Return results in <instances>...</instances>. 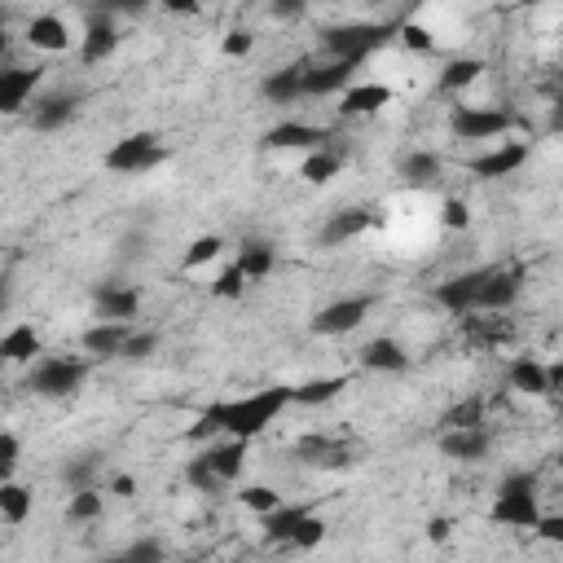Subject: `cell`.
Segmentation results:
<instances>
[{
	"label": "cell",
	"instance_id": "cell-1",
	"mask_svg": "<svg viewBox=\"0 0 563 563\" xmlns=\"http://www.w3.org/2000/svg\"><path fill=\"white\" fill-rule=\"evenodd\" d=\"M291 405V388H260V392H252V396H234V401H216V405H207L203 414H198V423L189 427V440H203V436H216V431H224L230 440H256V436H265L273 423H278V414Z\"/></svg>",
	"mask_w": 563,
	"mask_h": 563
},
{
	"label": "cell",
	"instance_id": "cell-2",
	"mask_svg": "<svg viewBox=\"0 0 563 563\" xmlns=\"http://www.w3.org/2000/svg\"><path fill=\"white\" fill-rule=\"evenodd\" d=\"M489 519L502 524V528H524L533 533L537 519H541V502H537V480L528 472H515L498 485V498L489 506Z\"/></svg>",
	"mask_w": 563,
	"mask_h": 563
},
{
	"label": "cell",
	"instance_id": "cell-3",
	"mask_svg": "<svg viewBox=\"0 0 563 563\" xmlns=\"http://www.w3.org/2000/svg\"><path fill=\"white\" fill-rule=\"evenodd\" d=\"M163 159H168V150H163V142L155 133H128V137H120L115 146L106 150V168L120 172V176H146Z\"/></svg>",
	"mask_w": 563,
	"mask_h": 563
},
{
	"label": "cell",
	"instance_id": "cell-4",
	"mask_svg": "<svg viewBox=\"0 0 563 563\" xmlns=\"http://www.w3.org/2000/svg\"><path fill=\"white\" fill-rule=\"evenodd\" d=\"M511 110L502 106H454V115H449V128H454L458 142H485L493 146L502 133H511Z\"/></svg>",
	"mask_w": 563,
	"mask_h": 563
},
{
	"label": "cell",
	"instance_id": "cell-5",
	"mask_svg": "<svg viewBox=\"0 0 563 563\" xmlns=\"http://www.w3.org/2000/svg\"><path fill=\"white\" fill-rule=\"evenodd\" d=\"M84 379H88V362H84V357H40L36 370H32V379H27V388H32L36 396L62 401V396H71Z\"/></svg>",
	"mask_w": 563,
	"mask_h": 563
},
{
	"label": "cell",
	"instance_id": "cell-6",
	"mask_svg": "<svg viewBox=\"0 0 563 563\" xmlns=\"http://www.w3.org/2000/svg\"><path fill=\"white\" fill-rule=\"evenodd\" d=\"M396 36V27H379V23H353V27H334L326 32V49L340 58V62H353L362 66L375 49H383L388 40Z\"/></svg>",
	"mask_w": 563,
	"mask_h": 563
},
{
	"label": "cell",
	"instance_id": "cell-7",
	"mask_svg": "<svg viewBox=\"0 0 563 563\" xmlns=\"http://www.w3.org/2000/svg\"><path fill=\"white\" fill-rule=\"evenodd\" d=\"M524 163H528V142H498V146H489L485 155L467 159V172L480 176V181H506V176H515Z\"/></svg>",
	"mask_w": 563,
	"mask_h": 563
},
{
	"label": "cell",
	"instance_id": "cell-8",
	"mask_svg": "<svg viewBox=\"0 0 563 563\" xmlns=\"http://www.w3.org/2000/svg\"><path fill=\"white\" fill-rule=\"evenodd\" d=\"M370 308H375V299L370 295H348V299H334V304H326L317 317H313V330L317 334H353L366 317H370Z\"/></svg>",
	"mask_w": 563,
	"mask_h": 563
},
{
	"label": "cell",
	"instance_id": "cell-9",
	"mask_svg": "<svg viewBox=\"0 0 563 563\" xmlns=\"http://www.w3.org/2000/svg\"><path fill=\"white\" fill-rule=\"evenodd\" d=\"M40 84H45L40 66H0V115H23Z\"/></svg>",
	"mask_w": 563,
	"mask_h": 563
},
{
	"label": "cell",
	"instance_id": "cell-10",
	"mask_svg": "<svg viewBox=\"0 0 563 563\" xmlns=\"http://www.w3.org/2000/svg\"><path fill=\"white\" fill-rule=\"evenodd\" d=\"M392 88L388 84H379V79H353L344 93H340V110L348 120H370V115H379V110H388L392 106Z\"/></svg>",
	"mask_w": 563,
	"mask_h": 563
},
{
	"label": "cell",
	"instance_id": "cell-11",
	"mask_svg": "<svg viewBox=\"0 0 563 563\" xmlns=\"http://www.w3.org/2000/svg\"><path fill=\"white\" fill-rule=\"evenodd\" d=\"M480 286H485V269H472V273H458V278H444L436 286V304L454 317H472L476 304H480Z\"/></svg>",
	"mask_w": 563,
	"mask_h": 563
},
{
	"label": "cell",
	"instance_id": "cell-12",
	"mask_svg": "<svg viewBox=\"0 0 563 563\" xmlns=\"http://www.w3.org/2000/svg\"><path fill=\"white\" fill-rule=\"evenodd\" d=\"M198 463L211 472L216 485H234L243 472H247V440H220V444H207Z\"/></svg>",
	"mask_w": 563,
	"mask_h": 563
},
{
	"label": "cell",
	"instance_id": "cell-13",
	"mask_svg": "<svg viewBox=\"0 0 563 563\" xmlns=\"http://www.w3.org/2000/svg\"><path fill=\"white\" fill-rule=\"evenodd\" d=\"M524 291V278L515 269H485V286H480V304L476 313H506Z\"/></svg>",
	"mask_w": 563,
	"mask_h": 563
},
{
	"label": "cell",
	"instance_id": "cell-14",
	"mask_svg": "<svg viewBox=\"0 0 563 563\" xmlns=\"http://www.w3.org/2000/svg\"><path fill=\"white\" fill-rule=\"evenodd\" d=\"M40 353H45V340L32 321H19L0 334V357H5V366H36Z\"/></svg>",
	"mask_w": 563,
	"mask_h": 563
},
{
	"label": "cell",
	"instance_id": "cell-15",
	"mask_svg": "<svg viewBox=\"0 0 563 563\" xmlns=\"http://www.w3.org/2000/svg\"><path fill=\"white\" fill-rule=\"evenodd\" d=\"M493 449V431L489 427H467V431H444L440 436V454L454 463H480Z\"/></svg>",
	"mask_w": 563,
	"mask_h": 563
},
{
	"label": "cell",
	"instance_id": "cell-16",
	"mask_svg": "<svg viewBox=\"0 0 563 563\" xmlns=\"http://www.w3.org/2000/svg\"><path fill=\"white\" fill-rule=\"evenodd\" d=\"M75 110H79V93L62 88V93H49V97L36 101L32 124H36V133H58V128H66L75 120Z\"/></svg>",
	"mask_w": 563,
	"mask_h": 563
},
{
	"label": "cell",
	"instance_id": "cell-17",
	"mask_svg": "<svg viewBox=\"0 0 563 563\" xmlns=\"http://www.w3.org/2000/svg\"><path fill=\"white\" fill-rule=\"evenodd\" d=\"M97 313H101V321H120V326H128V321L142 313V291H137V286L110 282V286L97 291Z\"/></svg>",
	"mask_w": 563,
	"mask_h": 563
},
{
	"label": "cell",
	"instance_id": "cell-18",
	"mask_svg": "<svg viewBox=\"0 0 563 563\" xmlns=\"http://www.w3.org/2000/svg\"><path fill=\"white\" fill-rule=\"evenodd\" d=\"M353 62H326V66H304V97H330V93H344L353 84Z\"/></svg>",
	"mask_w": 563,
	"mask_h": 563
},
{
	"label": "cell",
	"instance_id": "cell-19",
	"mask_svg": "<svg viewBox=\"0 0 563 563\" xmlns=\"http://www.w3.org/2000/svg\"><path fill=\"white\" fill-rule=\"evenodd\" d=\"M265 146L269 150H321L326 146V133L313 128V124H299V120H282L278 128L265 133Z\"/></svg>",
	"mask_w": 563,
	"mask_h": 563
},
{
	"label": "cell",
	"instance_id": "cell-20",
	"mask_svg": "<svg viewBox=\"0 0 563 563\" xmlns=\"http://www.w3.org/2000/svg\"><path fill=\"white\" fill-rule=\"evenodd\" d=\"M362 366L366 370H379V375H401L409 370V353L401 340H388V334H379V340H370L362 348Z\"/></svg>",
	"mask_w": 563,
	"mask_h": 563
},
{
	"label": "cell",
	"instance_id": "cell-21",
	"mask_svg": "<svg viewBox=\"0 0 563 563\" xmlns=\"http://www.w3.org/2000/svg\"><path fill=\"white\" fill-rule=\"evenodd\" d=\"M115 49H120L115 23H110V19H93L88 32H84V40H79V62H84V66H97V62H106Z\"/></svg>",
	"mask_w": 563,
	"mask_h": 563
},
{
	"label": "cell",
	"instance_id": "cell-22",
	"mask_svg": "<svg viewBox=\"0 0 563 563\" xmlns=\"http://www.w3.org/2000/svg\"><path fill=\"white\" fill-rule=\"evenodd\" d=\"M370 211L366 207H348V211H334L330 220H326V230H321V243L326 247H344V243H353L357 234H366L370 230Z\"/></svg>",
	"mask_w": 563,
	"mask_h": 563
},
{
	"label": "cell",
	"instance_id": "cell-23",
	"mask_svg": "<svg viewBox=\"0 0 563 563\" xmlns=\"http://www.w3.org/2000/svg\"><path fill=\"white\" fill-rule=\"evenodd\" d=\"M27 45L40 53H62V49H71V27L58 14H36L27 23Z\"/></svg>",
	"mask_w": 563,
	"mask_h": 563
},
{
	"label": "cell",
	"instance_id": "cell-24",
	"mask_svg": "<svg viewBox=\"0 0 563 563\" xmlns=\"http://www.w3.org/2000/svg\"><path fill=\"white\" fill-rule=\"evenodd\" d=\"M506 383L511 392H524V396H550V366H541L537 357H519L511 362Z\"/></svg>",
	"mask_w": 563,
	"mask_h": 563
},
{
	"label": "cell",
	"instance_id": "cell-25",
	"mask_svg": "<svg viewBox=\"0 0 563 563\" xmlns=\"http://www.w3.org/2000/svg\"><path fill=\"white\" fill-rule=\"evenodd\" d=\"M128 326H120V321H97V326H88L84 330V353H93V357H120V348H124V340H128Z\"/></svg>",
	"mask_w": 563,
	"mask_h": 563
},
{
	"label": "cell",
	"instance_id": "cell-26",
	"mask_svg": "<svg viewBox=\"0 0 563 563\" xmlns=\"http://www.w3.org/2000/svg\"><path fill=\"white\" fill-rule=\"evenodd\" d=\"M344 388H348V375H321L291 388V405H330L334 396H344Z\"/></svg>",
	"mask_w": 563,
	"mask_h": 563
},
{
	"label": "cell",
	"instance_id": "cell-27",
	"mask_svg": "<svg viewBox=\"0 0 563 563\" xmlns=\"http://www.w3.org/2000/svg\"><path fill=\"white\" fill-rule=\"evenodd\" d=\"M265 97H269L273 106H291V101H299V97H304V62L273 71V75L265 79Z\"/></svg>",
	"mask_w": 563,
	"mask_h": 563
},
{
	"label": "cell",
	"instance_id": "cell-28",
	"mask_svg": "<svg viewBox=\"0 0 563 563\" xmlns=\"http://www.w3.org/2000/svg\"><path fill=\"white\" fill-rule=\"evenodd\" d=\"M440 423H444V431L485 427V423H489V401H485V396H467V401H458V405H449Z\"/></svg>",
	"mask_w": 563,
	"mask_h": 563
},
{
	"label": "cell",
	"instance_id": "cell-29",
	"mask_svg": "<svg viewBox=\"0 0 563 563\" xmlns=\"http://www.w3.org/2000/svg\"><path fill=\"white\" fill-rule=\"evenodd\" d=\"M340 168H344V159L334 155L330 146H321V150H308V155H304L299 176H304L308 185H330L334 176H340Z\"/></svg>",
	"mask_w": 563,
	"mask_h": 563
},
{
	"label": "cell",
	"instance_id": "cell-30",
	"mask_svg": "<svg viewBox=\"0 0 563 563\" xmlns=\"http://www.w3.org/2000/svg\"><path fill=\"white\" fill-rule=\"evenodd\" d=\"M32 506H36V498H32L27 485H19V480L0 485V519H5V524H27Z\"/></svg>",
	"mask_w": 563,
	"mask_h": 563
},
{
	"label": "cell",
	"instance_id": "cell-31",
	"mask_svg": "<svg viewBox=\"0 0 563 563\" xmlns=\"http://www.w3.org/2000/svg\"><path fill=\"white\" fill-rule=\"evenodd\" d=\"M480 75H485V62L480 58H454V62H444V71H440V93H463Z\"/></svg>",
	"mask_w": 563,
	"mask_h": 563
},
{
	"label": "cell",
	"instance_id": "cell-32",
	"mask_svg": "<svg viewBox=\"0 0 563 563\" xmlns=\"http://www.w3.org/2000/svg\"><path fill=\"white\" fill-rule=\"evenodd\" d=\"M101 515H106V493L101 489H71V502H66L71 524H97Z\"/></svg>",
	"mask_w": 563,
	"mask_h": 563
},
{
	"label": "cell",
	"instance_id": "cell-33",
	"mask_svg": "<svg viewBox=\"0 0 563 563\" xmlns=\"http://www.w3.org/2000/svg\"><path fill=\"white\" fill-rule=\"evenodd\" d=\"M401 176H405V185H436L440 181V155H431V150L405 155L401 159Z\"/></svg>",
	"mask_w": 563,
	"mask_h": 563
},
{
	"label": "cell",
	"instance_id": "cell-34",
	"mask_svg": "<svg viewBox=\"0 0 563 563\" xmlns=\"http://www.w3.org/2000/svg\"><path fill=\"white\" fill-rule=\"evenodd\" d=\"M308 511H313V506H286V502H282L273 515H265V537H269L273 546H286L291 533L299 528V519H304Z\"/></svg>",
	"mask_w": 563,
	"mask_h": 563
},
{
	"label": "cell",
	"instance_id": "cell-35",
	"mask_svg": "<svg viewBox=\"0 0 563 563\" xmlns=\"http://www.w3.org/2000/svg\"><path fill=\"white\" fill-rule=\"evenodd\" d=\"M238 269H243V278L247 282H260V278H269L273 273V247L269 243H247L243 252H238V260H234Z\"/></svg>",
	"mask_w": 563,
	"mask_h": 563
},
{
	"label": "cell",
	"instance_id": "cell-36",
	"mask_svg": "<svg viewBox=\"0 0 563 563\" xmlns=\"http://www.w3.org/2000/svg\"><path fill=\"white\" fill-rule=\"evenodd\" d=\"M220 256H224V238H220V234H198V238L185 247L181 269H203V265H216Z\"/></svg>",
	"mask_w": 563,
	"mask_h": 563
},
{
	"label": "cell",
	"instance_id": "cell-37",
	"mask_svg": "<svg viewBox=\"0 0 563 563\" xmlns=\"http://www.w3.org/2000/svg\"><path fill=\"white\" fill-rule=\"evenodd\" d=\"M472 321V334H476V340L485 344V348H493V344H506L511 340V321L506 317H467Z\"/></svg>",
	"mask_w": 563,
	"mask_h": 563
},
{
	"label": "cell",
	"instance_id": "cell-38",
	"mask_svg": "<svg viewBox=\"0 0 563 563\" xmlns=\"http://www.w3.org/2000/svg\"><path fill=\"white\" fill-rule=\"evenodd\" d=\"M238 502H243L247 511H256V515L265 519V515H273V511L282 506V493H278L273 485H247V489L238 493Z\"/></svg>",
	"mask_w": 563,
	"mask_h": 563
},
{
	"label": "cell",
	"instance_id": "cell-39",
	"mask_svg": "<svg viewBox=\"0 0 563 563\" xmlns=\"http://www.w3.org/2000/svg\"><path fill=\"white\" fill-rule=\"evenodd\" d=\"M326 533H330V524H326L321 515H313V511H308V515L299 519V528L291 533V541H286V546H295V550H317V546L326 541Z\"/></svg>",
	"mask_w": 563,
	"mask_h": 563
},
{
	"label": "cell",
	"instance_id": "cell-40",
	"mask_svg": "<svg viewBox=\"0 0 563 563\" xmlns=\"http://www.w3.org/2000/svg\"><path fill=\"white\" fill-rule=\"evenodd\" d=\"M396 40H401L409 53H423V58H427V53H436V36H431V27H423V23H414V19L396 27Z\"/></svg>",
	"mask_w": 563,
	"mask_h": 563
},
{
	"label": "cell",
	"instance_id": "cell-41",
	"mask_svg": "<svg viewBox=\"0 0 563 563\" xmlns=\"http://www.w3.org/2000/svg\"><path fill=\"white\" fill-rule=\"evenodd\" d=\"M243 291H247V278H243V269H238V265H224V269H220V278L211 282V295H216V299H238Z\"/></svg>",
	"mask_w": 563,
	"mask_h": 563
},
{
	"label": "cell",
	"instance_id": "cell-42",
	"mask_svg": "<svg viewBox=\"0 0 563 563\" xmlns=\"http://www.w3.org/2000/svg\"><path fill=\"white\" fill-rule=\"evenodd\" d=\"M19 458H23V440H19L14 431L0 427V485L10 480V472L19 467Z\"/></svg>",
	"mask_w": 563,
	"mask_h": 563
},
{
	"label": "cell",
	"instance_id": "cell-43",
	"mask_svg": "<svg viewBox=\"0 0 563 563\" xmlns=\"http://www.w3.org/2000/svg\"><path fill=\"white\" fill-rule=\"evenodd\" d=\"M155 348H159V334H155V330H133L128 340H124V348H120V357L142 362V357H150Z\"/></svg>",
	"mask_w": 563,
	"mask_h": 563
},
{
	"label": "cell",
	"instance_id": "cell-44",
	"mask_svg": "<svg viewBox=\"0 0 563 563\" xmlns=\"http://www.w3.org/2000/svg\"><path fill=\"white\" fill-rule=\"evenodd\" d=\"M440 224H444V230H467V224H472V207H467L463 198H444Z\"/></svg>",
	"mask_w": 563,
	"mask_h": 563
},
{
	"label": "cell",
	"instance_id": "cell-45",
	"mask_svg": "<svg viewBox=\"0 0 563 563\" xmlns=\"http://www.w3.org/2000/svg\"><path fill=\"white\" fill-rule=\"evenodd\" d=\"M252 49H256V36H252V32H243V27L224 32V40H220V53H224V58H247Z\"/></svg>",
	"mask_w": 563,
	"mask_h": 563
},
{
	"label": "cell",
	"instance_id": "cell-46",
	"mask_svg": "<svg viewBox=\"0 0 563 563\" xmlns=\"http://www.w3.org/2000/svg\"><path fill=\"white\" fill-rule=\"evenodd\" d=\"M124 559H128V563H163V546H159L155 537H146V541H137Z\"/></svg>",
	"mask_w": 563,
	"mask_h": 563
},
{
	"label": "cell",
	"instance_id": "cell-47",
	"mask_svg": "<svg viewBox=\"0 0 563 563\" xmlns=\"http://www.w3.org/2000/svg\"><path fill=\"white\" fill-rule=\"evenodd\" d=\"M93 472H97V463H75V467H66V485H71V489H93V485H88Z\"/></svg>",
	"mask_w": 563,
	"mask_h": 563
},
{
	"label": "cell",
	"instance_id": "cell-48",
	"mask_svg": "<svg viewBox=\"0 0 563 563\" xmlns=\"http://www.w3.org/2000/svg\"><path fill=\"white\" fill-rule=\"evenodd\" d=\"M449 533H454V524H449L444 515H436V519L427 524V541H436V546H444V541H449Z\"/></svg>",
	"mask_w": 563,
	"mask_h": 563
},
{
	"label": "cell",
	"instance_id": "cell-49",
	"mask_svg": "<svg viewBox=\"0 0 563 563\" xmlns=\"http://www.w3.org/2000/svg\"><path fill=\"white\" fill-rule=\"evenodd\" d=\"M537 528H541V537H546V541H559V537H563V519H559V515H541V519H537Z\"/></svg>",
	"mask_w": 563,
	"mask_h": 563
},
{
	"label": "cell",
	"instance_id": "cell-50",
	"mask_svg": "<svg viewBox=\"0 0 563 563\" xmlns=\"http://www.w3.org/2000/svg\"><path fill=\"white\" fill-rule=\"evenodd\" d=\"M110 493H115V498H133V493H137L133 476H115V480H110Z\"/></svg>",
	"mask_w": 563,
	"mask_h": 563
},
{
	"label": "cell",
	"instance_id": "cell-51",
	"mask_svg": "<svg viewBox=\"0 0 563 563\" xmlns=\"http://www.w3.org/2000/svg\"><path fill=\"white\" fill-rule=\"evenodd\" d=\"M273 14H278V19H299V14H304V10H299V5H278V10H273Z\"/></svg>",
	"mask_w": 563,
	"mask_h": 563
},
{
	"label": "cell",
	"instance_id": "cell-52",
	"mask_svg": "<svg viewBox=\"0 0 563 563\" xmlns=\"http://www.w3.org/2000/svg\"><path fill=\"white\" fill-rule=\"evenodd\" d=\"M10 308V282H0V313Z\"/></svg>",
	"mask_w": 563,
	"mask_h": 563
},
{
	"label": "cell",
	"instance_id": "cell-53",
	"mask_svg": "<svg viewBox=\"0 0 563 563\" xmlns=\"http://www.w3.org/2000/svg\"><path fill=\"white\" fill-rule=\"evenodd\" d=\"M106 563H128V559H124V554H120V559H106Z\"/></svg>",
	"mask_w": 563,
	"mask_h": 563
},
{
	"label": "cell",
	"instance_id": "cell-54",
	"mask_svg": "<svg viewBox=\"0 0 563 563\" xmlns=\"http://www.w3.org/2000/svg\"><path fill=\"white\" fill-rule=\"evenodd\" d=\"M0 32H5V14H0Z\"/></svg>",
	"mask_w": 563,
	"mask_h": 563
},
{
	"label": "cell",
	"instance_id": "cell-55",
	"mask_svg": "<svg viewBox=\"0 0 563 563\" xmlns=\"http://www.w3.org/2000/svg\"><path fill=\"white\" fill-rule=\"evenodd\" d=\"M0 375H5V357H0Z\"/></svg>",
	"mask_w": 563,
	"mask_h": 563
}]
</instances>
